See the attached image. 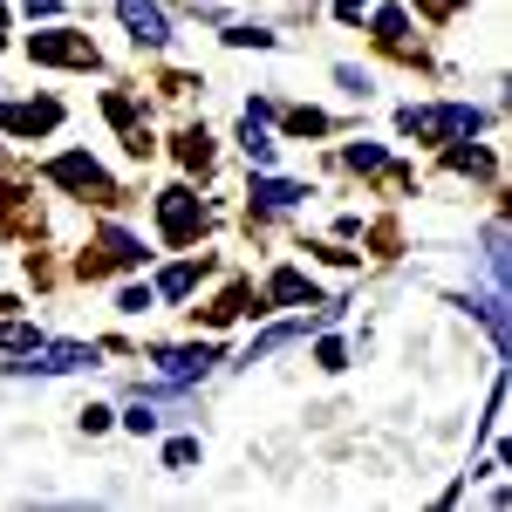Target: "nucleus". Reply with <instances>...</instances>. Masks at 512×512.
<instances>
[{"label": "nucleus", "mask_w": 512, "mask_h": 512, "mask_svg": "<svg viewBox=\"0 0 512 512\" xmlns=\"http://www.w3.org/2000/svg\"><path fill=\"white\" fill-rule=\"evenodd\" d=\"M396 123H403V137H424V144H472L485 117H478L472 103H431V110L410 103Z\"/></svg>", "instance_id": "f257e3e1"}, {"label": "nucleus", "mask_w": 512, "mask_h": 512, "mask_svg": "<svg viewBox=\"0 0 512 512\" xmlns=\"http://www.w3.org/2000/svg\"><path fill=\"white\" fill-rule=\"evenodd\" d=\"M451 171H478V178H485L492 158H485V151H465V144H451Z\"/></svg>", "instance_id": "6ab92c4d"}, {"label": "nucleus", "mask_w": 512, "mask_h": 512, "mask_svg": "<svg viewBox=\"0 0 512 512\" xmlns=\"http://www.w3.org/2000/svg\"><path fill=\"white\" fill-rule=\"evenodd\" d=\"M287 130H294V137H321V130H328V117H321V110H287Z\"/></svg>", "instance_id": "dca6fc26"}, {"label": "nucleus", "mask_w": 512, "mask_h": 512, "mask_svg": "<svg viewBox=\"0 0 512 512\" xmlns=\"http://www.w3.org/2000/svg\"><path fill=\"white\" fill-rule=\"evenodd\" d=\"M41 335L28 328V321H0V349H35Z\"/></svg>", "instance_id": "f3484780"}, {"label": "nucleus", "mask_w": 512, "mask_h": 512, "mask_svg": "<svg viewBox=\"0 0 512 512\" xmlns=\"http://www.w3.org/2000/svg\"><path fill=\"white\" fill-rule=\"evenodd\" d=\"M349 164L355 171H390V158H383L376 144H349Z\"/></svg>", "instance_id": "a211bd4d"}, {"label": "nucleus", "mask_w": 512, "mask_h": 512, "mask_svg": "<svg viewBox=\"0 0 512 512\" xmlns=\"http://www.w3.org/2000/svg\"><path fill=\"white\" fill-rule=\"evenodd\" d=\"M376 41L403 48V41H410V14H403V7H383V14H376Z\"/></svg>", "instance_id": "2eb2a0df"}, {"label": "nucleus", "mask_w": 512, "mask_h": 512, "mask_svg": "<svg viewBox=\"0 0 512 512\" xmlns=\"http://www.w3.org/2000/svg\"><path fill=\"white\" fill-rule=\"evenodd\" d=\"M178 164L185 171H212V137L205 130H178Z\"/></svg>", "instance_id": "f8f14e48"}, {"label": "nucleus", "mask_w": 512, "mask_h": 512, "mask_svg": "<svg viewBox=\"0 0 512 512\" xmlns=\"http://www.w3.org/2000/svg\"><path fill=\"white\" fill-rule=\"evenodd\" d=\"M151 301H158V287H123V294H117V308H123V315H144Z\"/></svg>", "instance_id": "aec40b11"}, {"label": "nucleus", "mask_w": 512, "mask_h": 512, "mask_svg": "<svg viewBox=\"0 0 512 512\" xmlns=\"http://www.w3.org/2000/svg\"><path fill=\"white\" fill-rule=\"evenodd\" d=\"M192 287H198V267H192V260H178V267H164V280H158V294H164V301H185Z\"/></svg>", "instance_id": "4468645a"}, {"label": "nucleus", "mask_w": 512, "mask_h": 512, "mask_svg": "<svg viewBox=\"0 0 512 512\" xmlns=\"http://www.w3.org/2000/svg\"><path fill=\"white\" fill-rule=\"evenodd\" d=\"M144 260V239H130L123 226H103V239H96V260H82V274H110V267H137Z\"/></svg>", "instance_id": "0eeeda50"}, {"label": "nucleus", "mask_w": 512, "mask_h": 512, "mask_svg": "<svg viewBox=\"0 0 512 512\" xmlns=\"http://www.w3.org/2000/svg\"><path fill=\"white\" fill-rule=\"evenodd\" d=\"M62 123V103H0V130L7 137H41V130H55Z\"/></svg>", "instance_id": "6e6552de"}, {"label": "nucleus", "mask_w": 512, "mask_h": 512, "mask_svg": "<svg viewBox=\"0 0 512 512\" xmlns=\"http://www.w3.org/2000/svg\"><path fill=\"white\" fill-rule=\"evenodd\" d=\"M158 226H164V239H171V246H192V239L212 226V212H205L185 185H171V192H158Z\"/></svg>", "instance_id": "f03ea898"}, {"label": "nucleus", "mask_w": 512, "mask_h": 512, "mask_svg": "<svg viewBox=\"0 0 512 512\" xmlns=\"http://www.w3.org/2000/svg\"><path fill=\"white\" fill-rule=\"evenodd\" d=\"M315 362H321V369H342V362H349V349H342V342H321Z\"/></svg>", "instance_id": "5701e85b"}, {"label": "nucleus", "mask_w": 512, "mask_h": 512, "mask_svg": "<svg viewBox=\"0 0 512 512\" xmlns=\"http://www.w3.org/2000/svg\"><path fill=\"white\" fill-rule=\"evenodd\" d=\"M28 362H14L21 376H69V369H96V349L89 342H35V349H21Z\"/></svg>", "instance_id": "20e7f679"}, {"label": "nucleus", "mask_w": 512, "mask_h": 512, "mask_svg": "<svg viewBox=\"0 0 512 512\" xmlns=\"http://www.w3.org/2000/svg\"><path fill=\"white\" fill-rule=\"evenodd\" d=\"M48 178H55V185H62V192L103 198V205H110V198H117V185H110V178H103V164H96V158H82V151H69V158H55V164H48Z\"/></svg>", "instance_id": "39448f33"}, {"label": "nucleus", "mask_w": 512, "mask_h": 512, "mask_svg": "<svg viewBox=\"0 0 512 512\" xmlns=\"http://www.w3.org/2000/svg\"><path fill=\"white\" fill-rule=\"evenodd\" d=\"M308 185H287V178H253V205L260 212H287V205H301Z\"/></svg>", "instance_id": "9b49d317"}, {"label": "nucleus", "mask_w": 512, "mask_h": 512, "mask_svg": "<svg viewBox=\"0 0 512 512\" xmlns=\"http://www.w3.org/2000/svg\"><path fill=\"white\" fill-rule=\"evenodd\" d=\"M239 151H246L253 164H274V137L260 130V117H246V123H239Z\"/></svg>", "instance_id": "ddd939ff"}, {"label": "nucleus", "mask_w": 512, "mask_h": 512, "mask_svg": "<svg viewBox=\"0 0 512 512\" xmlns=\"http://www.w3.org/2000/svg\"><path fill=\"white\" fill-rule=\"evenodd\" d=\"M226 41H233V48H274L267 28H226Z\"/></svg>", "instance_id": "4be33fe9"}, {"label": "nucleus", "mask_w": 512, "mask_h": 512, "mask_svg": "<svg viewBox=\"0 0 512 512\" xmlns=\"http://www.w3.org/2000/svg\"><path fill=\"white\" fill-rule=\"evenodd\" d=\"M267 301H280V308H301V301H308V308H315V280L301 274V267H280V274L267 280Z\"/></svg>", "instance_id": "9d476101"}, {"label": "nucleus", "mask_w": 512, "mask_h": 512, "mask_svg": "<svg viewBox=\"0 0 512 512\" xmlns=\"http://www.w3.org/2000/svg\"><path fill=\"white\" fill-rule=\"evenodd\" d=\"M28 55L48 62V69H96V41L69 35V28H48V35H28Z\"/></svg>", "instance_id": "7ed1b4c3"}, {"label": "nucleus", "mask_w": 512, "mask_h": 512, "mask_svg": "<svg viewBox=\"0 0 512 512\" xmlns=\"http://www.w3.org/2000/svg\"><path fill=\"white\" fill-rule=\"evenodd\" d=\"M117 14H123V28H130L137 48H164L171 41V21H164L158 0H117Z\"/></svg>", "instance_id": "423d86ee"}, {"label": "nucleus", "mask_w": 512, "mask_h": 512, "mask_svg": "<svg viewBox=\"0 0 512 512\" xmlns=\"http://www.w3.org/2000/svg\"><path fill=\"white\" fill-rule=\"evenodd\" d=\"M335 14H342V21H362V14H369V0H335Z\"/></svg>", "instance_id": "b1692460"}, {"label": "nucleus", "mask_w": 512, "mask_h": 512, "mask_svg": "<svg viewBox=\"0 0 512 512\" xmlns=\"http://www.w3.org/2000/svg\"><path fill=\"white\" fill-rule=\"evenodd\" d=\"M192 458H198V437H171V444H164V465H178V472H185Z\"/></svg>", "instance_id": "412c9836"}, {"label": "nucleus", "mask_w": 512, "mask_h": 512, "mask_svg": "<svg viewBox=\"0 0 512 512\" xmlns=\"http://www.w3.org/2000/svg\"><path fill=\"white\" fill-rule=\"evenodd\" d=\"M151 362H158L164 383H192V376H205L219 362V349H151Z\"/></svg>", "instance_id": "1a4fd4ad"}, {"label": "nucleus", "mask_w": 512, "mask_h": 512, "mask_svg": "<svg viewBox=\"0 0 512 512\" xmlns=\"http://www.w3.org/2000/svg\"><path fill=\"white\" fill-rule=\"evenodd\" d=\"M55 7H62V0H28V14H55Z\"/></svg>", "instance_id": "393cba45"}]
</instances>
